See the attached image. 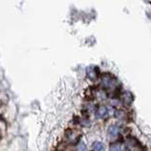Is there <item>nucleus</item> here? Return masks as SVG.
Returning <instances> with one entry per match:
<instances>
[{"label":"nucleus","mask_w":151,"mask_h":151,"mask_svg":"<svg viewBox=\"0 0 151 151\" xmlns=\"http://www.w3.org/2000/svg\"><path fill=\"white\" fill-rule=\"evenodd\" d=\"M109 114V109L107 106H100L97 108L95 112V118L96 119H104L105 116H108Z\"/></svg>","instance_id":"nucleus-1"},{"label":"nucleus","mask_w":151,"mask_h":151,"mask_svg":"<svg viewBox=\"0 0 151 151\" xmlns=\"http://www.w3.org/2000/svg\"><path fill=\"white\" fill-rule=\"evenodd\" d=\"M108 133H109L111 137H116L119 133V127L116 124L111 125L109 127V130H108Z\"/></svg>","instance_id":"nucleus-2"},{"label":"nucleus","mask_w":151,"mask_h":151,"mask_svg":"<svg viewBox=\"0 0 151 151\" xmlns=\"http://www.w3.org/2000/svg\"><path fill=\"white\" fill-rule=\"evenodd\" d=\"M93 149L94 151H103L104 150V144L102 142H94L93 144Z\"/></svg>","instance_id":"nucleus-3"},{"label":"nucleus","mask_w":151,"mask_h":151,"mask_svg":"<svg viewBox=\"0 0 151 151\" xmlns=\"http://www.w3.org/2000/svg\"><path fill=\"white\" fill-rule=\"evenodd\" d=\"M110 151H122V146L119 143H115L113 145H111Z\"/></svg>","instance_id":"nucleus-4"},{"label":"nucleus","mask_w":151,"mask_h":151,"mask_svg":"<svg viewBox=\"0 0 151 151\" xmlns=\"http://www.w3.org/2000/svg\"><path fill=\"white\" fill-rule=\"evenodd\" d=\"M77 151H87V147L84 143H79L77 146Z\"/></svg>","instance_id":"nucleus-5"}]
</instances>
